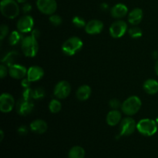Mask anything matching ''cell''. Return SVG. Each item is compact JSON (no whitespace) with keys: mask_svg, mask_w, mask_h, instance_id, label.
Wrapping results in <instances>:
<instances>
[{"mask_svg":"<svg viewBox=\"0 0 158 158\" xmlns=\"http://www.w3.org/2000/svg\"><path fill=\"white\" fill-rule=\"evenodd\" d=\"M21 49L26 56H35L39 51V43L37 42V37L32 34L24 37L21 43Z\"/></svg>","mask_w":158,"mask_h":158,"instance_id":"obj_1","label":"cell"},{"mask_svg":"<svg viewBox=\"0 0 158 158\" xmlns=\"http://www.w3.org/2000/svg\"><path fill=\"white\" fill-rule=\"evenodd\" d=\"M0 10L3 16L12 19L18 16L20 9L16 0H2Z\"/></svg>","mask_w":158,"mask_h":158,"instance_id":"obj_2","label":"cell"},{"mask_svg":"<svg viewBox=\"0 0 158 158\" xmlns=\"http://www.w3.org/2000/svg\"><path fill=\"white\" fill-rule=\"evenodd\" d=\"M83 46V43L80 38L73 36L66 40L62 46V51L63 53L69 56H72L81 50Z\"/></svg>","mask_w":158,"mask_h":158,"instance_id":"obj_3","label":"cell"},{"mask_svg":"<svg viewBox=\"0 0 158 158\" xmlns=\"http://www.w3.org/2000/svg\"><path fill=\"white\" fill-rule=\"evenodd\" d=\"M142 106L141 100L137 96H131L122 103V112L127 116H133L137 114Z\"/></svg>","mask_w":158,"mask_h":158,"instance_id":"obj_4","label":"cell"},{"mask_svg":"<svg viewBox=\"0 0 158 158\" xmlns=\"http://www.w3.org/2000/svg\"><path fill=\"white\" fill-rule=\"evenodd\" d=\"M157 126L156 120L145 118L140 120L137 123V130L142 135L151 137L157 133Z\"/></svg>","mask_w":158,"mask_h":158,"instance_id":"obj_5","label":"cell"},{"mask_svg":"<svg viewBox=\"0 0 158 158\" xmlns=\"http://www.w3.org/2000/svg\"><path fill=\"white\" fill-rule=\"evenodd\" d=\"M36 6L39 10L45 15H52L57 9L56 0H37Z\"/></svg>","mask_w":158,"mask_h":158,"instance_id":"obj_6","label":"cell"},{"mask_svg":"<svg viewBox=\"0 0 158 158\" xmlns=\"http://www.w3.org/2000/svg\"><path fill=\"white\" fill-rule=\"evenodd\" d=\"M127 31V24L123 20H117L110 26L109 29L110 34L113 38L119 39L124 35Z\"/></svg>","mask_w":158,"mask_h":158,"instance_id":"obj_7","label":"cell"},{"mask_svg":"<svg viewBox=\"0 0 158 158\" xmlns=\"http://www.w3.org/2000/svg\"><path fill=\"white\" fill-rule=\"evenodd\" d=\"M120 136L131 135L137 129V123L135 120L131 117L123 118L120 121Z\"/></svg>","mask_w":158,"mask_h":158,"instance_id":"obj_8","label":"cell"},{"mask_svg":"<svg viewBox=\"0 0 158 158\" xmlns=\"http://www.w3.org/2000/svg\"><path fill=\"white\" fill-rule=\"evenodd\" d=\"M34 26V20L31 15H24L18 20L16 27L21 33L32 32Z\"/></svg>","mask_w":158,"mask_h":158,"instance_id":"obj_9","label":"cell"},{"mask_svg":"<svg viewBox=\"0 0 158 158\" xmlns=\"http://www.w3.org/2000/svg\"><path fill=\"white\" fill-rule=\"evenodd\" d=\"M71 92V86L67 81H60L54 87L53 94L58 99H66Z\"/></svg>","mask_w":158,"mask_h":158,"instance_id":"obj_10","label":"cell"},{"mask_svg":"<svg viewBox=\"0 0 158 158\" xmlns=\"http://www.w3.org/2000/svg\"><path fill=\"white\" fill-rule=\"evenodd\" d=\"M16 110L19 115L26 116L30 114L34 108V103L32 100H26L22 97L16 103Z\"/></svg>","mask_w":158,"mask_h":158,"instance_id":"obj_11","label":"cell"},{"mask_svg":"<svg viewBox=\"0 0 158 158\" xmlns=\"http://www.w3.org/2000/svg\"><path fill=\"white\" fill-rule=\"evenodd\" d=\"M15 106V100L11 94L4 93L0 97V110L7 114L11 112Z\"/></svg>","mask_w":158,"mask_h":158,"instance_id":"obj_12","label":"cell"},{"mask_svg":"<svg viewBox=\"0 0 158 158\" xmlns=\"http://www.w3.org/2000/svg\"><path fill=\"white\" fill-rule=\"evenodd\" d=\"M104 25L103 22L98 19H93L88 22L85 26V31L89 35H97L103 31Z\"/></svg>","mask_w":158,"mask_h":158,"instance_id":"obj_13","label":"cell"},{"mask_svg":"<svg viewBox=\"0 0 158 158\" xmlns=\"http://www.w3.org/2000/svg\"><path fill=\"white\" fill-rule=\"evenodd\" d=\"M27 71L28 69H26L25 66L19 64H13L9 68V74L15 80L24 78L27 75Z\"/></svg>","mask_w":158,"mask_h":158,"instance_id":"obj_14","label":"cell"},{"mask_svg":"<svg viewBox=\"0 0 158 158\" xmlns=\"http://www.w3.org/2000/svg\"><path fill=\"white\" fill-rule=\"evenodd\" d=\"M26 76H27V79L31 83L36 82L44 76V70L43 68L39 66H32L28 69Z\"/></svg>","mask_w":158,"mask_h":158,"instance_id":"obj_15","label":"cell"},{"mask_svg":"<svg viewBox=\"0 0 158 158\" xmlns=\"http://www.w3.org/2000/svg\"><path fill=\"white\" fill-rule=\"evenodd\" d=\"M128 13V8L123 3H117L111 8L110 14L114 18L122 19Z\"/></svg>","mask_w":158,"mask_h":158,"instance_id":"obj_16","label":"cell"},{"mask_svg":"<svg viewBox=\"0 0 158 158\" xmlns=\"http://www.w3.org/2000/svg\"><path fill=\"white\" fill-rule=\"evenodd\" d=\"M48 125L45 120H41V119H37V120H33L30 123V129L35 134H44L47 131Z\"/></svg>","mask_w":158,"mask_h":158,"instance_id":"obj_17","label":"cell"},{"mask_svg":"<svg viewBox=\"0 0 158 158\" xmlns=\"http://www.w3.org/2000/svg\"><path fill=\"white\" fill-rule=\"evenodd\" d=\"M143 10L140 8H135L128 14V22L133 26H137L143 19Z\"/></svg>","mask_w":158,"mask_h":158,"instance_id":"obj_18","label":"cell"},{"mask_svg":"<svg viewBox=\"0 0 158 158\" xmlns=\"http://www.w3.org/2000/svg\"><path fill=\"white\" fill-rule=\"evenodd\" d=\"M121 120V113L118 110H112L106 115V123L111 127H114L117 125Z\"/></svg>","mask_w":158,"mask_h":158,"instance_id":"obj_19","label":"cell"},{"mask_svg":"<svg viewBox=\"0 0 158 158\" xmlns=\"http://www.w3.org/2000/svg\"><path fill=\"white\" fill-rule=\"evenodd\" d=\"M91 94H92V89H91L90 86L88 85H83L77 89L76 96L79 100L85 101L89 98Z\"/></svg>","mask_w":158,"mask_h":158,"instance_id":"obj_20","label":"cell"},{"mask_svg":"<svg viewBox=\"0 0 158 158\" xmlns=\"http://www.w3.org/2000/svg\"><path fill=\"white\" fill-rule=\"evenodd\" d=\"M143 88L147 94L154 95L158 93V82L154 79H148L143 83Z\"/></svg>","mask_w":158,"mask_h":158,"instance_id":"obj_21","label":"cell"},{"mask_svg":"<svg viewBox=\"0 0 158 158\" xmlns=\"http://www.w3.org/2000/svg\"><path fill=\"white\" fill-rule=\"evenodd\" d=\"M69 158H84L85 151L82 147L75 146L73 147L69 151L68 154Z\"/></svg>","mask_w":158,"mask_h":158,"instance_id":"obj_22","label":"cell"},{"mask_svg":"<svg viewBox=\"0 0 158 158\" xmlns=\"http://www.w3.org/2000/svg\"><path fill=\"white\" fill-rule=\"evenodd\" d=\"M23 40V37L22 36V34L19 31H13L11 32L9 37V43L11 46H15L18 43H22Z\"/></svg>","mask_w":158,"mask_h":158,"instance_id":"obj_23","label":"cell"},{"mask_svg":"<svg viewBox=\"0 0 158 158\" xmlns=\"http://www.w3.org/2000/svg\"><path fill=\"white\" fill-rule=\"evenodd\" d=\"M17 55H18V53H17L16 52H15V51L9 52V53H7L5 56V57L2 59V63H4L5 65H6V66H12V65H13V62L15 61V59H16Z\"/></svg>","mask_w":158,"mask_h":158,"instance_id":"obj_24","label":"cell"},{"mask_svg":"<svg viewBox=\"0 0 158 158\" xmlns=\"http://www.w3.org/2000/svg\"><path fill=\"white\" fill-rule=\"evenodd\" d=\"M49 109L50 110V112L52 113V114H57L62 109L61 103L58 100H56V99H53L49 103Z\"/></svg>","mask_w":158,"mask_h":158,"instance_id":"obj_25","label":"cell"},{"mask_svg":"<svg viewBox=\"0 0 158 158\" xmlns=\"http://www.w3.org/2000/svg\"><path fill=\"white\" fill-rule=\"evenodd\" d=\"M128 33L131 35V37H132L133 39H138L140 38L143 35V32L140 29V28L137 27V26H134L133 27L130 28L128 29Z\"/></svg>","mask_w":158,"mask_h":158,"instance_id":"obj_26","label":"cell"},{"mask_svg":"<svg viewBox=\"0 0 158 158\" xmlns=\"http://www.w3.org/2000/svg\"><path fill=\"white\" fill-rule=\"evenodd\" d=\"M32 99H42L45 97V90L43 88H35L32 89Z\"/></svg>","mask_w":158,"mask_h":158,"instance_id":"obj_27","label":"cell"},{"mask_svg":"<svg viewBox=\"0 0 158 158\" xmlns=\"http://www.w3.org/2000/svg\"><path fill=\"white\" fill-rule=\"evenodd\" d=\"M72 23H73V24L74 26H75L76 27H77V28L85 27V26H86V25L85 20L83 19L82 17H80V16L73 17V19H72Z\"/></svg>","mask_w":158,"mask_h":158,"instance_id":"obj_28","label":"cell"},{"mask_svg":"<svg viewBox=\"0 0 158 158\" xmlns=\"http://www.w3.org/2000/svg\"><path fill=\"white\" fill-rule=\"evenodd\" d=\"M49 22L55 26H60L62 23V22H63L61 16L59 15H56V14H52V15H51L50 16H49Z\"/></svg>","mask_w":158,"mask_h":158,"instance_id":"obj_29","label":"cell"},{"mask_svg":"<svg viewBox=\"0 0 158 158\" xmlns=\"http://www.w3.org/2000/svg\"><path fill=\"white\" fill-rule=\"evenodd\" d=\"M110 107L112 108L113 110H117L118 108L121 107L122 103H120V101L117 99H112V100H110L109 102Z\"/></svg>","mask_w":158,"mask_h":158,"instance_id":"obj_30","label":"cell"},{"mask_svg":"<svg viewBox=\"0 0 158 158\" xmlns=\"http://www.w3.org/2000/svg\"><path fill=\"white\" fill-rule=\"evenodd\" d=\"M0 31H1V35H0V40L2 41L6 36H7L8 33H9V27L6 25L2 24L0 27Z\"/></svg>","mask_w":158,"mask_h":158,"instance_id":"obj_31","label":"cell"},{"mask_svg":"<svg viewBox=\"0 0 158 158\" xmlns=\"http://www.w3.org/2000/svg\"><path fill=\"white\" fill-rule=\"evenodd\" d=\"M9 73V69H7V66L6 65L2 64L0 66V77L2 79L5 78V77L7 76V74Z\"/></svg>","mask_w":158,"mask_h":158,"instance_id":"obj_32","label":"cell"},{"mask_svg":"<svg viewBox=\"0 0 158 158\" xmlns=\"http://www.w3.org/2000/svg\"><path fill=\"white\" fill-rule=\"evenodd\" d=\"M22 9H23V12L24 13H28L32 10V6L29 3H24Z\"/></svg>","mask_w":158,"mask_h":158,"instance_id":"obj_33","label":"cell"},{"mask_svg":"<svg viewBox=\"0 0 158 158\" xmlns=\"http://www.w3.org/2000/svg\"><path fill=\"white\" fill-rule=\"evenodd\" d=\"M18 133L20 135H26L28 134V129L26 126H21L19 127Z\"/></svg>","mask_w":158,"mask_h":158,"instance_id":"obj_34","label":"cell"},{"mask_svg":"<svg viewBox=\"0 0 158 158\" xmlns=\"http://www.w3.org/2000/svg\"><path fill=\"white\" fill-rule=\"evenodd\" d=\"M31 82L29 81V80H28L27 78L26 79H23V82H22V85H23V86L24 88H28L29 87V83H30Z\"/></svg>","mask_w":158,"mask_h":158,"instance_id":"obj_35","label":"cell"},{"mask_svg":"<svg viewBox=\"0 0 158 158\" xmlns=\"http://www.w3.org/2000/svg\"><path fill=\"white\" fill-rule=\"evenodd\" d=\"M101 8L103 10H106V9H108L109 6H108V5L106 4V3H103V4L101 5Z\"/></svg>","mask_w":158,"mask_h":158,"instance_id":"obj_36","label":"cell"},{"mask_svg":"<svg viewBox=\"0 0 158 158\" xmlns=\"http://www.w3.org/2000/svg\"><path fill=\"white\" fill-rule=\"evenodd\" d=\"M154 69H155V72H156V73H157V75L158 76V59H157V61H156L155 66H154Z\"/></svg>","mask_w":158,"mask_h":158,"instance_id":"obj_37","label":"cell"},{"mask_svg":"<svg viewBox=\"0 0 158 158\" xmlns=\"http://www.w3.org/2000/svg\"><path fill=\"white\" fill-rule=\"evenodd\" d=\"M0 136H1V138H0V141H2L3 138H4V133H3V131H0Z\"/></svg>","mask_w":158,"mask_h":158,"instance_id":"obj_38","label":"cell"},{"mask_svg":"<svg viewBox=\"0 0 158 158\" xmlns=\"http://www.w3.org/2000/svg\"><path fill=\"white\" fill-rule=\"evenodd\" d=\"M158 56V52L157 51H154V52H153V57H154V59H157Z\"/></svg>","mask_w":158,"mask_h":158,"instance_id":"obj_39","label":"cell"},{"mask_svg":"<svg viewBox=\"0 0 158 158\" xmlns=\"http://www.w3.org/2000/svg\"><path fill=\"white\" fill-rule=\"evenodd\" d=\"M27 0H16V2L18 3H26V2Z\"/></svg>","mask_w":158,"mask_h":158,"instance_id":"obj_40","label":"cell"},{"mask_svg":"<svg viewBox=\"0 0 158 158\" xmlns=\"http://www.w3.org/2000/svg\"><path fill=\"white\" fill-rule=\"evenodd\" d=\"M156 122H157V125H158V117H157V119H156Z\"/></svg>","mask_w":158,"mask_h":158,"instance_id":"obj_41","label":"cell"}]
</instances>
